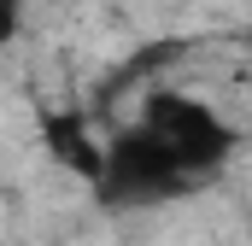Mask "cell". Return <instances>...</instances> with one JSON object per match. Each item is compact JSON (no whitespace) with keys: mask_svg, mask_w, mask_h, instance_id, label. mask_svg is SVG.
Returning a JSON list of instances; mask_svg holds the SVG:
<instances>
[{"mask_svg":"<svg viewBox=\"0 0 252 246\" xmlns=\"http://www.w3.org/2000/svg\"><path fill=\"white\" fill-rule=\"evenodd\" d=\"M188 187H199V176L176 158V147H170L158 129L129 123L124 135H112V147H106V158H100L94 199L112 205V211H141V205L182 199Z\"/></svg>","mask_w":252,"mask_h":246,"instance_id":"1","label":"cell"},{"mask_svg":"<svg viewBox=\"0 0 252 246\" xmlns=\"http://www.w3.org/2000/svg\"><path fill=\"white\" fill-rule=\"evenodd\" d=\"M18 24H24V0H0V47L18 35Z\"/></svg>","mask_w":252,"mask_h":246,"instance_id":"4","label":"cell"},{"mask_svg":"<svg viewBox=\"0 0 252 246\" xmlns=\"http://www.w3.org/2000/svg\"><path fill=\"white\" fill-rule=\"evenodd\" d=\"M141 123L158 129L176 147V158L188 164L199 182H211L229 164V153H235V129L217 118L199 94H182V88H153L147 106H141Z\"/></svg>","mask_w":252,"mask_h":246,"instance_id":"2","label":"cell"},{"mask_svg":"<svg viewBox=\"0 0 252 246\" xmlns=\"http://www.w3.org/2000/svg\"><path fill=\"white\" fill-rule=\"evenodd\" d=\"M41 141H47V153L59 158L64 170H76V176H100V158H106V147L94 141V129L82 123V112H47L41 118Z\"/></svg>","mask_w":252,"mask_h":246,"instance_id":"3","label":"cell"}]
</instances>
